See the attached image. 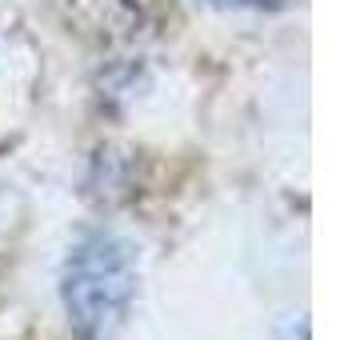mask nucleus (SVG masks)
<instances>
[{
    "mask_svg": "<svg viewBox=\"0 0 356 340\" xmlns=\"http://www.w3.org/2000/svg\"><path fill=\"white\" fill-rule=\"evenodd\" d=\"M136 252L113 232H88L60 268V305L76 340H116L136 300Z\"/></svg>",
    "mask_w": 356,
    "mask_h": 340,
    "instance_id": "nucleus-1",
    "label": "nucleus"
},
{
    "mask_svg": "<svg viewBox=\"0 0 356 340\" xmlns=\"http://www.w3.org/2000/svg\"><path fill=\"white\" fill-rule=\"evenodd\" d=\"M209 4H216V8H273L280 0H209Z\"/></svg>",
    "mask_w": 356,
    "mask_h": 340,
    "instance_id": "nucleus-2",
    "label": "nucleus"
}]
</instances>
